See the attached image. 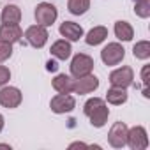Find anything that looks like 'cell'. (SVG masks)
Returning <instances> with one entry per match:
<instances>
[{
	"label": "cell",
	"mask_w": 150,
	"mask_h": 150,
	"mask_svg": "<svg viewBox=\"0 0 150 150\" xmlns=\"http://www.w3.org/2000/svg\"><path fill=\"white\" fill-rule=\"evenodd\" d=\"M83 113L88 117L92 127L101 129V127H104L106 122H108L110 108H108V104H106L104 99H101V97H90V99L83 104Z\"/></svg>",
	"instance_id": "obj_1"
},
{
	"label": "cell",
	"mask_w": 150,
	"mask_h": 150,
	"mask_svg": "<svg viewBox=\"0 0 150 150\" xmlns=\"http://www.w3.org/2000/svg\"><path fill=\"white\" fill-rule=\"evenodd\" d=\"M94 58L87 53H76L72 58H71V65H69V71H71V76L76 80V78H81V76H87L94 71Z\"/></svg>",
	"instance_id": "obj_2"
},
{
	"label": "cell",
	"mask_w": 150,
	"mask_h": 150,
	"mask_svg": "<svg viewBox=\"0 0 150 150\" xmlns=\"http://www.w3.org/2000/svg\"><path fill=\"white\" fill-rule=\"evenodd\" d=\"M34 18H35V23L41 25V27H51L57 18H58V9L50 4V2H41L35 6V11H34Z\"/></svg>",
	"instance_id": "obj_3"
},
{
	"label": "cell",
	"mask_w": 150,
	"mask_h": 150,
	"mask_svg": "<svg viewBox=\"0 0 150 150\" xmlns=\"http://www.w3.org/2000/svg\"><path fill=\"white\" fill-rule=\"evenodd\" d=\"M110 85L111 87H120V88H129L132 83H134V71L132 67L129 65H122V67H117L110 72Z\"/></svg>",
	"instance_id": "obj_4"
},
{
	"label": "cell",
	"mask_w": 150,
	"mask_h": 150,
	"mask_svg": "<svg viewBox=\"0 0 150 150\" xmlns=\"http://www.w3.org/2000/svg\"><path fill=\"white\" fill-rule=\"evenodd\" d=\"M125 145L131 150H145L148 148V132L143 125H134L127 129V139Z\"/></svg>",
	"instance_id": "obj_5"
},
{
	"label": "cell",
	"mask_w": 150,
	"mask_h": 150,
	"mask_svg": "<svg viewBox=\"0 0 150 150\" xmlns=\"http://www.w3.org/2000/svg\"><path fill=\"white\" fill-rule=\"evenodd\" d=\"M125 58V50L120 42H108L101 50V60L104 65H118Z\"/></svg>",
	"instance_id": "obj_6"
},
{
	"label": "cell",
	"mask_w": 150,
	"mask_h": 150,
	"mask_svg": "<svg viewBox=\"0 0 150 150\" xmlns=\"http://www.w3.org/2000/svg\"><path fill=\"white\" fill-rule=\"evenodd\" d=\"M23 37H25V41H27L32 48L41 50V48H44V46H46V42H48V39H50V32H48V28H46V27L32 25V27H28V28L25 30Z\"/></svg>",
	"instance_id": "obj_7"
},
{
	"label": "cell",
	"mask_w": 150,
	"mask_h": 150,
	"mask_svg": "<svg viewBox=\"0 0 150 150\" xmlns=\"http://www.w3.org/2000/svg\"><path fill=\"white\" fill-rule=\"evenodd\" d=\"M23 101V94L18 87H0V106L2 108H7V110H14L21 104Z\"/></svg>",
	"instance_id": "obj_8"
},
{
	"label": "cell",
	"mask_w": 150,
	"mask_h": 150,
	"mask_svg": "<svg viewBox=\"0 0 150 150\" xmlns=\"http://www.w3.org/2000/svg\"><path fill=\"white\" fill-rule=\"evenodd\" d=\"M50 108H51V111L57 113V115L71 113L74 108H76V99H74L71 94H57L55 97H51Z\"/></svg>",
	"instance_id": "obj_9"
},
{
	"label": "cell",
	"mask_w": 150,
	"mask_h": 150,
	"mask_svg": "<svg viewBox=\"0 0 150 150\" xmlns=\"http://www.w3.org/2000/svg\"><path fill=\"white\" fill-rule=\"evenodd\" d=\"M99 88V78L96 74H87V76H81V78H76L74 80V88L72 92L74 94H80V96H87V94H92Z\"/></svg>",
	"instance_id": "obj_10"
},
{
	"label": "cell",
	"mask_w": 150,
	"mask_h": 150,
	"mask_svg": "<svg viewBox=\"0 0 150 150\" xmlns=\"http://www.w3.org/2000/svg\"><path fill=\"white\" fill-rule=\"evenodd\" d=\"M127 124L125 122H115L108 132V143L113 148H124L127 139Z\"/></svg>",
	"instance_id": "obj_11"
},
{
	"label": "cell",
	"mask_w": 150,
	"mask_h": 150,
	"mask_svg": "<svg viewBox=\"0 0 150 150\" xmlns=\"http://www.w3.org/2000/svg\"><path fill=\"white\" fill-rule=\"evenodd\" d=\"M58 32H60V35H62L64 39H67V41H71V42H76V41H80V39L85 35L83 27L78 25V23H74V21H64V23L58 27Z\"/></svg>",
	"instance_id": "obj_12"
},
{
	"label": "cell",
	"mask_w": 150,
	"mask_h": 150,
	"mask_svg": "<svg viewBox=\"0 0 150 150\" xmlns=\"http://www.w3.org/2000/svg\"><path fill=\"white\" fill-rule=\"evenodd\" d=\"M50 53L53 58L57 60H67L71 55H72V46H71V41L67 39H58L51 44L50 48Z\"/></svg>",
	"instance_id": "obj_13"
},
{
	"label": "cell",
	"mask_w": 150,
	"mask_h": 150,
	"mask_svg": "<svg viewBox=\"0 0 150 150\" xmlns=\"http://www.w3.org/2000/svg\"><path fill=\"white\" fill-rule=\"evenodd\" d=\"M0 39L2 41H7L11 44L14 42H21L23 39V30L20 25H0Z\"/></svg>",
	"instance_id": "obj_14"
},
{
	"label": "cell",
	"mask_w": 150,
	"mask_h": 150,
	"mask_svg": "<svg viewBox=\"0 0 150 150\" xmlns=\"http://www.w3.org/2000/svg\"><path fill=\"white\" fill-rule=\"evenodd\" d=\"M0 20H2L4 25H20V21H21V9L16 4H7L2 9Z\"/></svg>",
	"instance_id": "obj_15"
},
{
	"label": "cell",
	"mask_w": 150,
	"mask_h": 150,
	"mask_svg": "<svg viewBox=\"0 0 150 150\" xmlns=\"http://www.w3.org/2000/svg\"><path fill=\"white\" fill-rule=\"evenodd\" d=\"M51 87L58 94H71L74 88V78L69 76V74H57L51 80Z\"/></svg>",
	"instance_id": "obj_16"
},
{
	"label": "cell",
	"mask_w": 150,
	"mask_h": 150,
	"mask_svg": "<svg viewBox=\"0 0 150 150\" xmlns=\"http://www.w3.org/2000/svg\"><path fill=\"white\" fill-rule=\"evenodd\" d=\"M83 37H85V42L88 46H99L108 39V28L103 27V25H97L92 30H88L87 35H83Z\"/></svg>",
	"instance_id": "obj_17"
},
{
	"label": "cell",
	"mask_w": 150,
	"mask_h": 150,
	"mask_svg": "<svg viewBox=\"0 0 150 150\" xmlns=\"http://www.w3.org/2000/svg\"><path fill=\"white\" fill-rule=\"evenodd\" d=\"M113 32H115V37L118 41H124V42H129L132 41L134 37V28L129 21H124V20H118L115 21V27H113Z\"/></svg>",
	"instance_id": "obj_18"
},
{
	"label": "cell",
	"mask_w": 150,
	"mask_h": 150,
	"mask_svg": "<svg viewBox=\"0 0 150 150\" xmlns=\"http://www.w3.org/2000/svg\"><path fill=\"white\" fill-rule=\"evenodd\" d=\"M127 99H129L127 88H120V87H111L106 92V97H104V101L108 104H113V106H122V104L127 103Z\"/></svg>",
	"instance_id": "obj_19"
},
{
	"label": "cell",
	"mask_w": 150,
	"mask_h": 150,
	"mask_svg": "<svg viewBox=\"0 0 150 150\" xmlns=\"http://www.w3.org/2000/svg\"><path fill=\"white\" fill-rule=\"evenodd\" d=\"M67 9L74 16H83L90 9V0H67Z\"/></svg>",
	"instance_id": "obj_20"
},
{
	"label": "cell",
	"mask_w": 150,
	"mask_h": 150,
	"mask_svg": "<svg viewBox=\"0 0 150 150\" xmlns=\"http://www.w3.org/2000/svg\"><path fill=\"white\" fill-rule=\"evenodd\" d=\"M132 55L138 60H148L150 58V42L148 41H138L132 46Z\"/></svg>",
	"instance_id": "obj_21"
},
{
	"label": "cell",
	"mask_w": 150,
	"mask_h": 150,
	"mask_svg": "<svg viewBox=\"0 0 150 150\" xmlns=\"http://www.w3.org/2000/svg\"><path fill=\"white\" fill-rule=\"evenodd\" d=\"M134 2V14L138 18H150V0H132Z\"/></svg>",
	"instance_id": "obj_22"
},
{
	"label": "cell",
	"mask_w": 150,
	"mask_h": 150,
	"mask_svg": "<svg viewBox=\"0 0 150 150\" xmlns=\"http://www.w3.org/2000/svg\"><path fill=\"white\" fill-rule=\"evenodd\" d=\"M13 51H14V50H13V44H11V42L0 39V64L6 62V60H9V58L13 57Z\"/></svg>",
	"instance_id": "obj_23"
},
{
	"label": "cell",
	"mask_w": 150,
	"mask_h": 150,
	"mask_svg": "<svg viewBox=\"0 0 150 150\" xmlns=\"http://www.w3.org/2000/svg\"><path fill=\"white\" fill-rule=\"evenodd\" d=\"M9 80H11V71H9V67L0 65V87L7 85V83H9Z\"/></svg>",
	"instance_id": "obj_24"
},
{
	"label": "cell",
	"mask_w": 150,
	"mask_h": 150,
	"mask_svg": "<svg viewBox=\"0 0 150 150\" xmlns=\"http://www.w3.org/2000/svg\"><path fill=\"white\" fill-rule=\"evenodd\" d=\"M148 69H150V65H143V69H141V80H143V88H148Z\"/></svg>",
	"instance_id": "obj_25"
},
{
	"label": "cell",
	"mask_w": 150,
	"mask_h": 150,
	"mask_svg": "<svg viewBox=\"0 0 150 150\" xmlns=\"http://www.w3.org/2000/svg\"><path fill=\"white\" fill-rule=\"evenodd\" d=\"M58 69V62H57V58L53 60V58H50L48 62H46V71H50V72H55Z\"/></svg>",
	"instance_id": "obj_26"
},
{
	"label": "cell",
	"mask_w": 150,
	"mask_h": 150,
	"mask_svg": "<svg viewBox=\"0 0 150 150\" xmlns=\"http://www.w3.org/2000/svg\"><path fill=\"white\" fill-rule=\"evenodd\" d=\"M4 125H6V120H4V115L0 113V132L4 131Z\"/></svg>",
	"instance_id": "obj_27"
}]
</instances>
